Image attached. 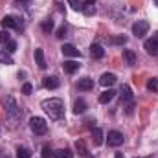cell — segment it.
I'll return each instance as SVG.
<instances>
[{
  "label": "cell",
  "instance_id": "6da1fadb",
  "mask_svg": "<svg viewBox=\"0 0 158 158\" xmlns=\"http://www.w3.org/2000/svg\"><path fill=\"white\" fill-rule=\"evenodd\" d=\"M42 110L50 116V119H61L64 116V103L63 99L59 98H50V99H44L40 103Z\"/></svg>",
  "mask_w": 158,
  "mask_h": 158
},
{
  "label": "cell",
  "instance_id": "7a4b0ae2",
  "mask_svg": "<svg viewBox=\"0 0 158 158\" xmlns=\"http://www.w3.org/2000/svg\"><path fill=\"white\" fill-rule=\"evenodd\" d=\"M4 105H6V112L9 114V118L11 119H19L20 118V109H19V105H17V101H15L13 96H6Z\"/></svg>",
  "mask_w": 158,
  "mask_h": 158
},
{
  "label": "cell",
  "instance_id": "3957f363",
  "mask_svg": "<svg viewBox=\"0 0 158 158\" xmlns=\"http://www.w3.org/2000/svg\"><path fill=\"white\" fill-rule=\"evenodd\" d=\"M30 129H31L35 134H46L48 123H46L42 118H39V116H33V118L30 119Z\"/></svg>",
  "mask_w": 158,
  "mask_h": 158
},
{
  "label": "cell",
  "instance_id": "277c9868",
  "mask_svg": "<svg viewBox=\"0 0 158 158\" xmlns=\"http://www.w3.org/2000/svg\"><path fill=\"white\" fill-rule=\"evenodd\" d=\"M143 46H145V52H147L149 55H153V57L158 55V33H155L151 39L145 40V44H143Z\"/></svg>",
  "mask_w": 158,
  "mask_h": 158
},
{
  "label": "cell",
  "instance_id": "5b68a950",
  "mask_svg": "<svg viewBox=\"0 0 158 158\" xmlns=\"http://www.w3.org/2000/svg\"><path fill=\"white\" fill-rule=\"evenodd\" d=\"M147 31H149V22H147V20H138V22H134V26H132V33H134L138 39L143 37Z\"/></svg>",
  "mask_w": 158,
  "mask_h": 158
},
{
  "label": "cell",
  "instance_id": "8992f818",
  "mask_svg": "<svg viewBox=\"0 0 158 158\" xmlns=\"http://www.w3.org/2000/svg\"><path fill=\"white\" fill-rule=\"evenodd\" d=\"M107 140H109V145H112V147H119V145L123 143V134H121L119 131H109Z\"/></svg>",
  "mask_w": 158,
  "mask_h": 158
},
{
  "label": "cell",
  "instance_id": "52a82bcc",
  "mask_svg": "<svg viewBox=\"0 0 158 158\" xmlns=\"http://www.w3.org/2000/svg\"><path fill=\"white\" fill-rule=\"evenodd\" d=\"M0 24H2V28H22V24L19 22V19L17 17H13V15H6L2 20H0Z\"/></svg>",
  "mask_w": 158,
  "mask_h": 158
},
{
  "label": "cell",
  "instance_id": "ba28073f",
  "mask_svg": "<svg viewBox=\"0 0 158 158\" xmlns=\"http://www.w3.org/2000/svg\"><path fill=\"white\" fill-rule=\"evenodd\" d=\"M81 11L85 15H94L96 13V0H83V6H81Z\"/></svg>",
  "mask_w": 158,
  "mask_h": 158
},
{
  "label": "cell",
  "instance_id": "9c48e42d",
  "mask_svg": "<svg viewBox=\"0 0 158 158\" xmlns=\"http://www.w3.org/2000/svg\"><path fill=\"white\" fill-rule=\"evenodd\" d=\"M61 52H63V55H66V57H79V55H81L79 50L74 44H64V46L61 48Z\"/></svg>",
  "mask_w": 158,
  "mask_h": 158
},
{
  "label": "cell",
  "instance_id": "30bf717a",
  "mask_svg": "<svg viewBox=\"0 0 158 158\" xmlns=\"http://www.w3.org/2000/svg\"><path fill=\"white\" fill-rule=\"evenodd\" d=\"M77 88H79V90H83V92L92 90V88H94V79H90V77L79 79V81H77Z\"/></svg>",
  "mask_w": 158,
  "mask_h": 158
},
{
  "label": "cell",
  "instance_id": "8fae6325",
  "mask_svg": "<svg viewBox=\"0 0 158 158\" xmlns=\"http://www.w3.org/2000/svg\"><path fill=\"white\" fill-rule=\"evenodd\" d=\"M79 66H81V64H79L77 61H64V63H63V70H64L66 74H74V72H77Z\"/></svg>",
  "mask_w": 158,
  "mask_h": 158
},
{
  "label": "cell",
  "instance_id": "7c38bea8",
  "mask_svg": "<svg viewBox=\"0 0 158 158\" xmlns=\"http://www.w3.org/2000/svg\"><path fill=\"white\" fill-rule=\"evenodd\" d=\"M90 55H92V59H101V57L105 55L103 46H101V44H92V46H90Z\"/></svg>",
  "mask_w": 158,
  "mask_h": 158
},
{
  "label": "cell",
  "instance_id": "4fadbf2b",
  "mask_svg": "<svg viewBox=\"0 0 158 158\" xmlns=\"http://www.w3.org/2000/svg\"><path fill=\"white\" fill-rule=\"evenodd\" d=\"M42 85H44V88H48V90H55V88H59V79L53 77V76H50V77H44Z\"/></svg>",
  "mask_w": 158,
  "mask_h": 158
},
{
  "label": "cell",
  "instance_id": "5bb4252c",
  "mask_svg": "<svg viewBox=\"0 0 158 158\" xmlns=\"http://www.w3.org/2000/svg\"><path fill=\"white\" fill-rule=\"evenodd\" d=\"M121 99H123V103H132V90L129 85L121 86Z\"/></svg>",
  "mask_w": 158,
  "mask_h": 158
},
{
  "label": "cell",
  "instance_id": "9a60e30c",
  "mask_svg": "<svg viewBox=\"0 0 158 158\" xmlns=\"http://www.w3.org/2000/svg\"><path fill=\"white\" fill-rule=\"evenodd\" d=\"M35 61H37V64H39L40 70H44L48 64H46V59H44V52L40 50V48H35Z\"/></svg>",
  "mask_w": 158,
  "mask_h": 158
},
{
  "label": "cell",
  "instance_id": "2e32d148",
  "mask_svg": "<svg viewBox=\"0 0 158 158\" xmlns=\"http://www.w3.org/2000/svg\"><path fill=\"white\" fill-rule=\"evenodd\" d=\"M99 83H101L103 86H112V85L116 83V76H114V74H109V72H107V74H103V76H101Z\"/></svg>",
  "mask_w": 158,
  "mask_h": 158
},
{
  "label": "cell",
  "instance_id": "e0dca14e",
  "mask_svg": "<svg viewBox=\"0 0 158 158\" xmlns=\"http://www.w3.org/2000/svg\"><path fill=\"white\" fill-rule=\"evenodd\" d=\"M123 59L127 61V64H129V66L136 64V53H134L132 50H123Z\"/></svg>",
  "mask_w": 158,
  "mask_h": 158
},
{
  "label": "cell",
  "instance_id": "ac0fdd59",
  "mask_svg": "<svg viewBox=\"0 0 158 158\" xmlns=\"http://www.w3.org/2000/svg\"><path fill=\"white\" fill-rule=\"evenodd\" d=\"M114 90H105V92H101V96H99V103H109V101H112L114 99Z\"/></svg>",
  "mask_w": 158,
  "mask_h": 158
},
{
  "label": "cell",
  "instance_id": "d6986e66",
  "mask_svg": "<svg viewBox=\"0 0 158 158\" xmlns=\"http://www.w3.org/2000/svg\"><path fill=\"white\" fill-rule=\"evenodd\" d=\"M92 140H94V145H101L103 143V131L101 129H94L92 131Z\"/></svg>",
  "mask_w": 158,
  "mask_h": 158
},
{
  "label": "cell",
  "instance_id": "ffe728a7",
  "mask_svg": "<svg viewBox=\"0 0 158 158\" xmlns=\"http://www.w3.org/2000/svg\"><path fill=\"white\" fill-rule=\"evenodd\" d=\"M0 63H2V64H13L11 53H7L6 50H0Z\"/></svg>",
  "mask_w": 158,
  "mask_h": 158
},
{
  "label": "cell",
  "instance_id": "44dd1931",
  "mask_svg": "<svg viewBox=\"0 0 158 158\" xmlns=\"http://www.w3.org/2000/svg\"><path fill=\"white\" fill-rule=\"evenodd\" d=\"M76 147H77L79 155H81L83 158H92V156H90V153H88V149L85 147V143H83L81 140H77V143H76Z\"/></svg>",
  "mask_w": 158,
  "mask_h": 158
},
{
  "label": "cell",
  "instance_id": "7402d4cb",
  "mask_svg": "<svg viewBox=\"0 0 158 158\" xmlns=\"http://www.w3.org/2000/svg\"><path fill=\"white\" fill-rule=\"evenodd\" d=\"M85 110H86V103H85V99L76 101V105H74V112H76V114H83Z\"/></svg>",
  "mask_w": 158,
  "mask_h": 158
},
{
  "label": "cell",
  "instance_id": "603a6c76",
  "mask_svg": "<svg viewBox=\"0 0 158 158\" xmlns=\"http://www.w3.org/2000/svg\"><path fill=\"white\" fill-rule=\"evenodd\" d=\"M53 156H55V158H72L74 155H72V151H70V149H59V151H55V153H53Z\"/></svg>",
  "mask_w": 158,
  "mask_h": 158
},
{
  "label": "cell",
  "instance_id": "cb8c5ba5",
  "mask_svg": "<svg viewBox=\"0 0 158 158\" xmlns=\"http://www.w3.org/2000/svg\"><path fill=\"white\" fill-rule=\"evenodd\" d=\"M147 90L158 92V77H151L149 81H147Z\"/></svg>",
  "mask_w": 158,
  "mask_h": 158
},
{
  "label": "cell",
  "instance_id": "d4e9b609",
  "mask_svg": "<svg viewBox=\"0 0 158 158\" xmlns=\"http://www.w3.org/2000/svg\"><path fill=\"white\" fill-rule=\"evenodd\" d=\"M17 158H31L30 149H26V147H19V149H17Z\"/></svg>",
  "mask_w": 158,
  "mask_h": 158
},
{
  "label": "cell",
  "instance_id": "484cf974",
  "mask_svg": "<svg viewBox=\"0 0 158 158\" xmlns=\"http://www.w3.org/2000/svg\"><path fill=\"white\" fill-rule=\"evenodd\" d=\"M52 30H53V20L46 19V20L42 22V31H44V33H50Z\"/></svg>",
  "mask_w": 158,
  "mask_h": 158
},
{
  "label": "cell",
  "instance_id": "4316f807",
  "mask_svg": "<svg viewBox=\"0 0 158 158\" xmlns=\"http://www.w3.org/2000/svg\"><path fill=\"white\" fill-rule=\"evenodd\" d=\"M9 40H11V37L7 31H0V44H7Z\"/></svg>",
  "mask_w": 158,
  "mask_h": 158
},
{
  "label": "cell",
  "instance_id": "83f0119b",
  "mask_svg": "<svg viewBox=\"0 0 158 158\" xmlns=\"http://www.w3.org/2000/svg\"><path fill=\"white\" fill-rule=\"evenodd\" d=\"M15 50H17V42H15V40H9L7 46H6V52H7V53H13Z\"/></svg>",
  "mask_w": 158,
  "mask_h": 158
},
{
  "label": "cell",
  "instance_id": "f1b7e54d",
  "mask_svg": "<svg viewBox=\"0 0 158 158\" xmlns=\"http://www.w3.org/2000/svg\"><path fill=\"white\" fill-rule=\"evenodd\" d=\"M53 156V151L46 145V147H42V158H52Z\"/></svg>",
  "mask_w": 158,
  "mask_h": 158
},
{
  "label": "cell",
  "instance_id": "f546056e",
  "mask_svg": "<svg viewBox=\"0 0 158 158\" xmlns=\"http://www.w3.org/2000/svg\"><path fill=\"white\" fill-rule=\"evenodd\" d=\"M68 2L74 9H81V6H83V0H68Z\"/></svg>",
  "mask_w": 158,
  "mask_h": 158
},
{
  "label": "cell",
  "instance_id": "4dcf8cb0",
  "mask_svg": "<svg viewBox=\"0 0 158 158\" xmlns=\"http://www.w3.org/2000/svg\"><path fill=\"white\" fill-rule=\"evenodd\" d=\"M112 42H114V44H125V42H127V37H125V35L114 37V39H112Z\"/></svg>",
  "mask_w": 158,
  "mask_h": 158
},
{
  "label": "cell",
  "instance_id": "1f68e13d",
  "mask_svg": "<svg viewBox=\"0 0 158 158\" xmlns=\"http://www.w3.org/2000/svg\"><path fill=\"white\" fill-rule=\"evenodd\" d=\"M63 37H66V26H61L57 30V39H63Z\"/></svg>",
  "mask_w": 158,
  "mask_h": 158
},
{
  "label": "cell",
  "instance_id": "d6a6232c",
  "mask_svg": "<svg viewBox=\"0 0 158 158\" xmlns=\"http://www.w3.org/2000/svg\"><path fill=\"white\" fill-rule=\"evenodd\" d=\"M22 92H24V94H26V96H30V94H31V92H33V86H31V85H30V83H26V85H24V86H22Z\"/></svg>",
  "mask_w": 158,
  "mask_h": 158
},
{
  "label": "cell",
  "instance_id": "836d02e7",
  "mask_svg": "<svg viewBox=\"0 0 158 158\" xmlns=\"http://www.w3.org/2000/svg\"><path fill=\"white\" fill-rule=\"evenodd\" d=\"M116 158H123V155L121 153H116Z\"/></svg>",
  "mask_w": 158,
  "mask_h": 158
},
{
  "label": "cell",
  "instance_id": "e575fe53",
  "mask_svg": "<svg viewBox=\"0 0 158 158\" xmlns=\"http://www.w3.org/2000/svg\"><path fill=\"white\" fill-rule=\"evenodd\" d=\"M155 2H156V4H158V0H155Z\"/></svg>",
  "mask_w": 158,
  "mask_h": 158
}]
</instances>
